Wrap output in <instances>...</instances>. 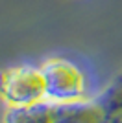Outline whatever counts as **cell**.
<instances>
[{
	"label": "cell",
	"instance_id": "1",
	"mask_svg": "<svg viewBox=\"0 0 122 123\" xmlns=\"http://www.w3.org/2000/svg\"><path fill=\"white\" fill-rule=\"evenodd\" d=\"M0 99L8 107H31L46 101L43 70L30 64L0 70Z\"/></svg>",
	"mask_w": 122,
	"mask_h": 123
},
{
	"label": "cell",
	"instance_id": "2",
	"mask_svg": "<svg viewBox=\"0 0 122 123\" xmlns=\"http://www.w3.org/2000/svg\"><path fill=\"white\" fill-rule=\"evenodd\" d=\"M43 75L46 81V101L50 103H78L85 96V79L74 62L52 57L43 62Z\"/></svg>",
	"mask_w": 122,
	"mask_h": 123
},
{
	"label": "cell",
	"instance_id": "3",
	"mask_svg": "<svg viewBox=\"0 0 122 123\" xmlns=\"http://www.w3.org/2000/svg\"><path fill=\"white\" fill-rule=\"evenodd\" d=\"M52 123H104L102 110L96 103H54Z\"/></svg>",
	"mask_w": 122,
	"mask_h": 123
},
{
	"label": "cell",
	"instance_id": "4",
	"mask_svg": "<svg viewBox=\"0 0 122 123\" xmlns=\"http://www.w3.org/2000/svg\"><path fill=\"white\" fill-rule=\"evenodd\" d=\"M102 110L104 123H122V74L94 101Z\"/></svg>",
	"mask_w": 122,
	"mask_h": 123
},
{
	"label": "cell",
	"instance_id": "5",
	"mask_svg": "<svg viewBox=\"0 0 122 123\" xmlns=\"http://www.w3.org/2000/svg\"><path fill=\"white\" fill-rule=\"evenodd\" d=\"M54 103L43 101L31 107H8L4 123H52Z\"/></svg>",
	"mask_w": 122,
	"mask_h": 123
}]
</instances>
